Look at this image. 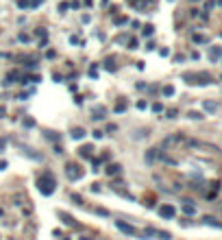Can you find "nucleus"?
Masks as SVG:
<instances>
[{
  "mask_svg": "<svg viewBox=\"0 0 222 240\" xmlns=\"http://www.w3.org/2000/svg\"><path fill=\"white\" fill-rule=\"evenodd\" d=\"M54 186H57V183H54V177L50 172H42L39 177H37V188H39V192L44 197H50L54 192Z\"/></svg>",
  "mask_w": 222,
  "mask_h": 240,
  "instance_id": "f257e3e1",
  "label": "nucleus"
},
{
  "mask_svg": "<svg viewBox=\"0 0 222 240\" xmlns=\"http://www.w3.org/2000/svg\"><path fill=\"white\" fill-rule=\"evenodd\" d=\"M183 79L187 83H200V85L211 83V74H207V72H187V74H183Z\"/></svg>",
  "mask_w": 222,
  "mask_h": 240,
  "instance_id": "f03ea898",
  "label": "nucleus"
},
{
  "mask_svg": "<svg viewBox=\"0 0 222 240\" xmlns=\"http://www.w3.org/2000/svg\"><path fill=\"white\" fill-rule=\"evenodd\" d=\"M83 175H85V170H83L81 166H76V164H68V166H66V177H68L70 181H79Z\"/></svg>",
  "mask_w": 222,
  "mask_h": 240,
  "instance_id": "7ed1b4c3",
  "label": "nucleus"
},
{
  "mask_svg": "<svg viewBox=\"0 0 222 240\" xmlns=\"http://www.w3.org/2000/svg\"><path fill=\"white\" fill-rule=\"evenodd\" d=\"M116 227H118L122 234H126V236H135V234H137V229H135L133 225L124 223V220H116Z\"/></svg>",
  "mask_w": 222,
  "mask_h": 240,
  "instance_id": "20e7f679",
  "label": "nucleus"
},
{
  "mask_svg": "<svg viewBox=\"0 0 222 240\" xmlns=\"http://www.w3.org/2000/svg\"><path fill=\"white\" fill-rule=\"evenodd\" d=\"M144 236H148V238H161V240H170V234H168V232H159V229H153V227H148L146 232H144Z\"/></svg>",
  "mask_w": 222,
  "mask_h": 240,
  "instance_id": "39448f33",
  "label": "nucleus"
},
{
  "mask_svg": "<svg viewBox=\"0 0 222 240\" xmlns=\"http://www.w3.org/2000/svg\"><path fill=\"white\" fill-rule=\"evenodd\" d=\"M91 151H94V146H91V144H83L81 149H79V157H83V159H91V157H94V153H91Z\"/></svg>",
  "mask_w": 222,
  "mask_h": 240,
  "instance_id": "423d86ee",
  "label": "nucleus"
},
{
  "mask_svg": "<svg viewBox=\"0 0 222 240\" xmlns=\"http://www.w3.org/2000/svg\"><path fill=\"white\" fill-rule=\"evenodd\" d=\"M159 214H161L163 218H174V214H177V212H174V207H172V205H168V203H165V205H161V207H159Z\"/></svg>",
  "mask_w": 222,
  "mask_h": 240,
  "instance_id": "0eeeda50",
  "label": "nucleus"
},
{
  "mask_svg": "<svg viewBox=\"0 0 222 240\" xmlns=\"http://www.w3.org/2000/svg\"><path fill=\"white\" fill-rule=\"evenodd\" d=\"M179 142H185V135L177 133V135H170V137H165V140H163V146H170V144H179Z\"/></svg>",
  "mask_w": 222,
  "mask_h": 240,
  "instance_id": "6e6552de",
  "label": "nucleus"
},
{
  "mask_svg": "<svg viewBox=\"0 0 222 240\" xmlns=\"http://www.w3.org/2000/svg\"><path fill=\"white\" fill-rule=\"evenodd\" d=\"M105 172L109 175V177H113V175H120V172H122V166H120V164H109L107 168H105Z\"/></svg>",
  "mask_w": 222,
  "mask_h": 240,
  "instance_id": "1a4fd4ad",
  "label": "nucleus"
},
{
  "mask_svg": "<svg viewBox=\"0 0 222 240\" xmlns=\"http://www.w3.org/2000/svg\"><path fill=\"white\" fill-rule=\"evenodd\" d=\"M126 107H128V100L126 98H120L118 103H116V107H113V112L116 114H122V112H126Z\"/></svg>",
  "mask_w": 222,
  "mask_h": 240,
  "instance_id": "9d476101",
  "label": "nucleus"
},
{
  "mask_svg": "<svg viewBox=\"0 0 222 240\" xmlns=\"http://www.w3.org/2000/svg\"><path fill=\"white\" fill-rule=\"evenodd\" d=\"M159 153H161L159 149H148V153H146V162H148V164H153L155 159H159Z\"/></svg>",
  "mask_w": 222,
  "mask_h": 240,
  "instance_id": "9b49d317",
  "label": "nucleus"
},
{
  "mask_svg": "<svg viewBox=\"0 0 222 240\" xmlns=\"http://www.w3.org/2000/svg\"><path fill=\"white\" fill-rule=\"evenodd\" d=\"M70 135L74 137V140H83V137H85V129H83V127H74L70 131Z\"/></svg>",
  "mask_w": 222,
  "mask_h": 240,
  "instance_id": "f8f14e48",
  "label": "nucleus"
},
{
  "mask_svg": "<svg viewBox=\"0 0 222 240\" xmlns=\"http://www.w3.org/2000/svg\"><path fill=\"white\" fill-rule=\"evenodd\" d=\"M91 114H94V120H100V118H105V116H107V109L98 105V107H94V112H91Z\"/></svg>",
  "mask_w": 222,
  "mask_h": 240,
  "instance_id": "ddd939ff",
  "label": "nucleus"
},
{
  "mask_svg": "<svg viewBox=\"0 0 222 240\" xmlns=\"http://www.w3.org/2000/svg\"><path fill=\"white\" fill-rule=\"evenodd\" d=\"M209 57L214 59V61H216V59H220V57H222V48H218V46H214V48L209 50Z\"/></svg>",
  "mask_w": 222,
  "mask_h": 240,
  "instance_id": "4468645a",
  "label": "nucleus"
},
{
  "mask_svg": "<svg viewBox=\"0 0 222 240\" xmlns=\"http://www.w3.org/2000/svg\"><path fill=\"white\" fill-rule=\"evenodd\" d=\"M59 218H63V223L66 225H72V227H76V223H74V218L68 216V214H63V212H59Z\"/></svg>",
  "mask_w": 222,
  "mask_h": 240,
  "instance_id": "2eb2a0df",
  "label": "nucleus"
},
{
  "mask_svg": "<svg viewBox=\"0 0 222 240\" xmlns=\"http://www.w3.org/2000/svg\"><path fill=\"white\" fill-rule=\"evenodd\" d=\"M183 212H185V214H194V212H196V207L192 205V201H185V205H183Z\"/></svg>",
  "mask_w": 222,
  "mask_h": 240,
  "instance_id": "dca6fc26",
  "label": "nucleus"
},
{
  "mask_svg": "<svg viewBox=\"0 0 222 240\" xmlns=\"http://www.w3.org/2000/svg\"><path fill=\"white\" fill-rule=\"evenodd\" d=\"M202 107H205L207 112H216V109H218V105H216V103H211V100H205V103H202Z\"/></svg>",
  "mask_w": 222,
  "mask_h": 240,
  "instance_id": "f3484780",
  "label": "nucleus"
},
{
  "mask_svg": "<svg viewBox=\"0 0 222 240\" xmlns=\"http://www.w3.org/2000/svg\"><path fill=\"white\" fill-rule=\"evenodd\" d=\"M105 68H107L109 72H116V63H113V57H109V59L105 61Z\"/></svg>",
  "mask_w": 222,
  "mask_h": 240,
  "instance_id": "a211bd4d",
  "label": "nucleus"
},
{
  "mask_svg": "<svg viewBox=\"0 0 222 240\" xmlns=\"http://www.w3.org/2000/svg\"><path fill=\"white\" fill-rule=\"evenodd\" d=\"M161 92H163V96H172V94H174V87H172V85H163Z\"/></svg>",
  "mask_w": 222,
  "mask_h": 240,
  "instance_id": "6ab92c4d",
  "label": "nucleus"
},
{
  "mask_svg": "<svg viewBox=\"0 0 222 240\" xmlns=\"http://www.w3.org/2000/svg\"><path fill=\"white\" fill-rule=\"evenodd\" d=\"M192 39L196 42V44H207V37H202V35H194Z\"/></svg>",
  "mask_w": 222,
  "mask_h": 240,
  "instance_id": "aec40b11",
  "label": "nucleus"
},
{
  "mask_svg": "<svg viewBox=\"0 0 222 240\" xmlns=\"http://www.w3.org/2000/svg\"><path fill=\"white\" fill-rule=\"evenodd\" d=\"M70 199H72L74 203H76V205H83V199H81L79 194H70Z\"/></svg>",
  "mask_w": 222,
  "mask_h": 240,
  "instance_id": "412c9836",
  "label": "nucleus"
},
{
  "mask_svg": "<svg viewBox=\"0 0 222 240\" xmlns=\"http://www.w3.org/2000/svg\"><path fill=\"white\" fill-rule=\"evenodd\" d=\"M187 116H190L192 120H200V118H202V114H198V112H190Z\"/></svg>",
  "mask_w": 222,
  "mask_h": 240,
  "instance_id": "4be33fe9",
  "label": "nucleus"
},
{
  "mask_svg": "<svg viewBox=\"0 0 222 240\" xmlns=\"http://www.w3.org/2000/svg\"><path fill=\"white\" fill-rule=\"evenodd\" d=\"M153 29H155L153 24H146V26H144V35H153Z\"/></svg>",
  "mask_w": 222,
  "mask_h": 240,
  "instance_id": "5701e85b",
  "label": "nucleus"
},
{
  "mask_svg": "<svg viewBox=\"0 0 222 240\" xmlns=\"http://www.w3.org/2000/svg\"><path fill=\"white\" fill-rule=\"evenodd\" d=\"M137 46H140V42H137V39H128V48H131V50H135Z\"/></svg>",
  "mask_w": 222,
  "mask_h": 240,
  "instance_id": "b1692460",
  "label": "nucleus"
},
{
  "mask_svg": "<svg viewBox=\"0 0 222 240\" xmlns=\"http://www.w3.org/2000/svg\"><path fill=\"white\" fill-rule=\"evenodd\" d=\"M35 35H37V37H42V42L46 39V31H44V29H37V31H35Z\"/></svg>",
  "mask_w": 222,
  "mask_h": 240,
  "instance_id": "393cba45",
  "label": "nucleus"
},
{
  "mask_svg": "<svg viewBox=\"0 0 222 240\" xmlns=\"http://www.w3.org/2000/svg\"><path fill=\"white\" fill-rule=\"evenodd\" d=\"M98 159H100V162H103V164H107V162L111 159V155H109V153H103V155H100V157H98Z\"/></svg>",
  "mask_w": 222,
  "mask_h": 240,
  "instance_id": "a878e982",
  "label": "nucleus"
},
{
  "mask_svg": "<svg viewBox=\"0 0 222 240\" xmlns=\"http://www.w3.org/2000/svg\"><path fill=\"white\" fill-rule=\"evenodd\" d=\"M96 214H98V216H109V212L103 210V207H96Z\"/></svg>",
  "mask_w": 222,
  "mask_h": 240,
  "instance_id": "bb28decb",
  "label": "nucleus"
},
{
  "mask_svg": "<svg viewBox=\"0 0 222 240\" xmlns=\"http://www.w3.org/2000/svg\"><path fill=\"white\" fill-rule=\"evenodd\" d=\"M24 127H35V120L33 118H24Z\"/></svg>",
  "mask_w": 222,
  "mask_h": 240,
  "instance_id": "cd10ccee",
  "label": "nucleus"
},
{
  "mask_svg": "<svg viewBox=\"0 0 222 240\" xmlns=\"http://www.w3.org/2000/svg\"><path fill=\"white\" fill-rule=\"evenodd\" d=\"M91 135H94L96 140H100V137H103V131H100V129H96V131H91Z\"/></svg>",
  "mask_w": 222,
  "mask_h": 240,
  "instance_id": "c85d7f7f",
  "label": "nucleus"
},
{
  "mask_svg": "<svg viewBox=\"0 0 222 240\" xmlns=\"http://www.w3.org/2000/svg\"><path fill=\"white\" fill-rule=\"evenodd\" d=\"M17 5H20L22 9H26V7H31V5H29V0H17Z\"/></svg>",
  "mask_w": 222,
  "mask_h": 240,
  "instance_id": "c756f323",
  "label": "nucleus"
},
{
  "mask_svg": "<svg viewBox=\"0 0 222 240\" xmlns=\"http://www.w3.org/2000/svg\"><path fill=\"white\" fill-rule=\"evenodd\" d=\"M42 2H44V0H29V5H31V7H39Z\"/></svg>",
  "mask_w": 222,
  "mask_h": 240,
  "instance_id": "7c9ffc66",
  "label": "nucleus"
},
{
  "mask_svg": "<svg viewBox=\"0 0 222 240\" xmlns=\"http://www.w3.org/2000/svg\"><path fill=\"white\" fill-rule=\"evenodd\" d=\"M168 118H177V109H168Z\"/></svg>",
  "mask_w": 222,
  "mask_h": 240,
  "instance_id": "2f4dec72",
  "label": "nucleus"
},
{
  "mask_svg": "<svg viewBox=\"0 0 222 240\" xmlns=\"http://www.w3.org/2000/svg\"><path fill=\"white\" fill-rule=\"evenodd\" d=\"M161 109H163V107H161L159 103H155V105H153V112H161Z\"/></svg>",
  "mask_w": 222,
  "mask_h": 240,
  "instance_id": "473e14b6",
  "label": "nucleus"
},
{
  "mask_svg": "<svg viewBox=\"0 0 222 240\" xmlns=\"http://www.w3.org/2000/svg\"><path fill=\"white\" fill-rule=\"evenodd\" d=\"M91 192H100V183H94V186H91Z\"/></svg>",
  "mask_w": 222,
  "mask_h": 240,
  "instance_id": "72a5a7b5",
  "label": "nucleus"
},
{
  "mask_svg": "<svg viewBox=\"0 0 222 240\" xmlns=\"http://www.w3.org/2000/svg\"><path fill=\"white\" fill-rule=\"evenodd\" d=\"M5 114H7V109H5V105H0V118H5Z\"/></svg>",
  "mask_w": 222,
  "mask_h": 240,
  "instance_id": "f704fd0d",
  "label": "nucleus"
},
{
  "mask_svg": "<svg viewBox=\"0 0 222 240\" xmlns=\"http://www.w3.org/2000/svg\"><path fill=\"white\" fill-rule=\"evenodd\" d=\"M5 151V140H0V153Z\"/></svg>",
  "mask_w": 222,
  "mask_h": 240,
  "instance_id": "c9c22d12",
  "label": "nucleus"
},
{
  "mask_svg": "<svg viewBox=\"0 0 222 240\" xmlns=\"http://www.w3.org/2000/svg\"><path fill=\"white\" fill-rule=\"evenodd\" d=\"M128 2H131V5H137V0H128Z\"/></svg>",
  "mask_w": 222,
  "mask_h": 240,
  "instance_id": "e433bc0d",
  "label": "nucleus"
},
{
  "mask_svg": "<svg viewBox=\"0 0 222 240\" xmlns=\"http://www.w3.org/2000/svg\"><path fill=\"white\" fill-rule=\"evenodd\" d=\"M81 240H91V238H81Z\"/></svg>",
  "mask_w": 222,
  "mask_h": 240,
  "instance_id": "4c0bfd02",
  "label": "nucleus"
},
{
  "mask_svg": "<svg viewBox=\"0 0 222 240\" xmlns=\"http://www.w3.org/2000/svg\"><path fill=\"white\" fill-rule=\"evenodd\" d=\"M0 216H2V210H0Z\"/></svg>",
  "mask_w": 222,
  "mask_h": 240,
  "instance_id": "58836bf2",
  "label": "nucleus"
},
{
  "mask_svg": "<svg viewBox=\"0 0 222 240\" xmlns=\"http://www.w3.org/2000/svg\"><path fill=\"white\" fill-rule=\"evenodd\" d=\"M192 2H196V0H192Z\"/></svg>",
  "mask_w": 222,
  "mask_h": 240,
  "instance_id": "ea45409f",
  "label": "nucleus"
}]
</instances>
